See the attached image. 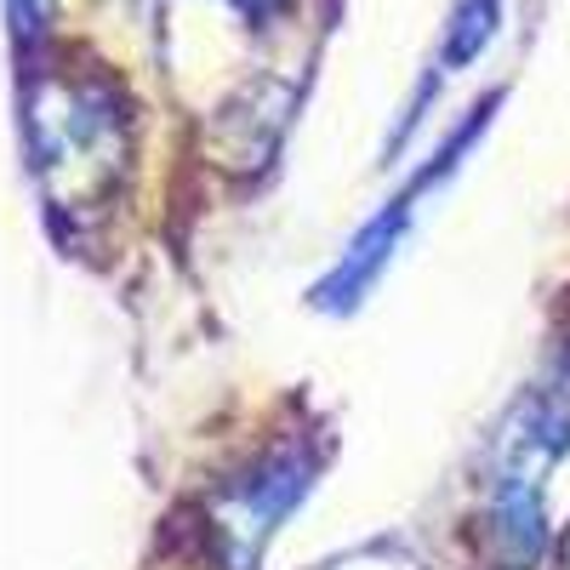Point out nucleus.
Returning a JSON list of instances; mask_svg holds the SVG:
<instances>
[{
	"label": "nucleus",
	"instance_id": "nucleus-1",
	"mask_svg": "<svg viewBox=\"0 0 570 570\" xmlns=\"http://www.w3.org/2000/svg\"><path fill=\"white\" fill-rule=\"evenodd\" d=\"M570 434V383H548L519 405V422L502 440V473H497V508H502V531H525L537 537V491L553 456L564 451Z\"/></svg>",
	"mask_w": 570,
	"mask_h": 570
}]
</instances>
